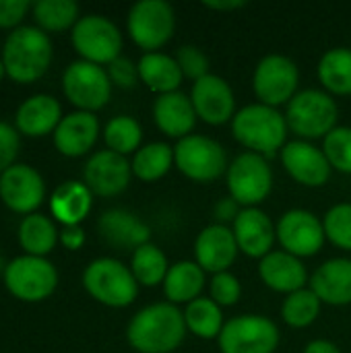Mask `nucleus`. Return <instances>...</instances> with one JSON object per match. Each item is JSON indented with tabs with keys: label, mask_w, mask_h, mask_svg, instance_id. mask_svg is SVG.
I'll return each mask as SVG.
<instances>
[{
	"label": "nucleus",
	"mask_w": 351,
	"mask_h": 353,
	"mask_svg": "<svg viewBox=\"0 0 351 353\" xmlns=\"http://www.w3.org/2000/svg\"><path fill=\"white\" fill-rule=\"evenodd\" d=\"M184 314L170 302H159L137 312L128 325V343L141 353L174 352L186 333Z\"/></svg>",
	"instance_id": "nucleus-1"
},
{
	"label": "nucleus",
	"mask_w": 351,
	"mask_h": 353,
	"mask_svg": "<svg viewBox=\"0 0 351 353\" xmlns=\"http://www.w3.org/2000/svg\"><path fill=\"white\" fill-rule=\"evenodd\" d=\"M2 62L14 83H35L46 74L52 62V41L48 33L31 25L17 27L4 41Z\"/></svg>",
	"instance_id": "nucleus-2"
},
{
	"label": "nucleus",
	"mask_w": 351,
	"mask_h": 353,
	"mask_svg": "<svg viewBox=\"0 0 351 353\" xmlns=\"http://www.w3.org/2000/svg\"><path fill=\"white\" fill-rule=\"evenodd\" d=\"M232 132L238 143L252 149L254 153L273 155L283 147L288 134L285 118L265 103H252L242 108L232 122Z\"/></svg>",
	"instance_id": "nucleus-3"
},
{
	"label": "nucleus",
	"mask_w": 351,
	"mask_h": 353,
	"mask_svg": "<svg viewBox=\"0 0 351 353\" xmlns=\"http://www.w3.org/2000/svg\"><path fill=\"white\" fill-rule=\"evenodd\" d=\"M83 285L91 298L112 308L132 304L139 294L132 271L116 259H95L89 263L83 273Z\"/></svg>",
	"instance_id": "nucleus-4"
},
{
	"label": "nucleus",
	"mask_w": 351,
	"mask_h": 353,
	"mask_svg": "<svg viewBox=\"0 0 351 353\" xmlns=\"http://www.w3.org/2000/svg\"><path fill=\"white\" fill-rule=\"evenodd\" d=\"M4 285L23 302H41L54 294L58 271L43 256H17L4 267Z\"/></svg>",
	"instance_id": "nucleus-5"
},
{
	"label": "nucleus",
	"mask_w": 351,
	"mask_h": 353,
	"mask_svg": "<svg viewBox=\"0 0 351 353\" xmlns=\"http://www.w3.org/2000/svg\"><path fill=\"white\" fill-rule=\"evenodd\" d=\"M288 126L306 139L327 137L337 122V105L331 95L306 89L292 97L285 112Z\"/></svg>",
	"instance_id": "nucleus-6"
},
{
	"label": "nucleus",
	"mask_w": 351,
	"mask_h": 353,
	"mask_svg": "<svg viewBox=\"0 0 351 353\" xmlns=\"http://www.w3.org/2000/svg\"><path fill=\"white\" fill-rule=\"evenodd\" d=\"M174 163L186 178L211 182L225 172L228 155L217 141L203 134H188L174 147Z\"/></svg>",
	"instance_id": "nucleus-7"
},
{
	"label": "nucleus",
	"mask_w": 351,
	"mask_h": 353,
	"mask_svg": "<svg viewBox=\"0 0 351 353\" xmlns=\"http://www.w3.org/2000/svg\"><path fill=\"white\" fill-rule=\"evenodd\" d=\"M64 95L79 112H95L101 110L112 95V81L110 74L93 62L77 60L72 62L62 77Z\"/></svg>",
	"instance_id": "nucleus-8"
},
{
	"label": "nucleus",
	"mask_w": 351,
	"mask_h": 353,
	"mask_svg": "<svg viewBox=\"0 0 351 353\" xmlns=\"http://www.w3.org/2000/svg\"><path fill=\"white\" fill-rule=\"evenodd\" d=\"M273 186V172L267 159L254 151L238 155L228 168V188L232 199L246 209L263 203Z\"/></svg>",
	"instance_id": "nucleus-9"
},
{
	"label": "nucleus",
	"mask_w": 351,
	"mask_h": 353,
	"mask_svg": "<svg viewBox=\"0 0 351 353\" xmlns=\"http://www.w3.org/2000/svg\"><path fill=\"white\" fill-rule=\"evenodd\" d=\"M72 46L87 62L112 64L120 58L122 35L110 19L101 14H87L72 27Z\"/></svg>",
	"instance_id": "nucleus-10"
},
{
	"label": "nucleus",
	"mask_w": 351,
	"mask_h": 353,
	"mask_svg": "<svg viewBox=\"0 0 351 353\" xmlns=\"http://www.w3.org/2000/svg\"><path fill=\"white\" fill-rule=\"evenodd\" d=\"M176 17L166 0H141L128 12V33L143 50H159L174 35Z\"/></svg>",
	"instance_id": "nucleus-11"
},
{
	"label": "nucleus",
	"mask_w": 351,
	"mask_h": 353,
	"mask_svg": "<svg viewBox=\"0 0 351 353\" xmlns=\"http://www.w3.org/2000/svg\"><path fill=\"white\" fill-rule=\"evenodd\" d=\"M279 331L265 316H238L223 325L219 335L221 353H273Z\"/></svg>",
	"instance_id": "nucleus-12"
},
{
	"label": "nucleus",
	"mask_w": 351,
	"mask_h": 353,
	"mask_svg": "<svg viewBox=\"0 0 351 353\" xmlns=\"http://www.w3.org/2000/svg\"><path fill=\"white\" fill-rule=\"evenodd\" d=\"M298 79H300V72L294 60H290L288 56L271 54L259 62L252 85L261 103L275 108L285 101L288 103L292 101V97L296 95Z\"/></svg>",
	"instance_id": "nucleus-13"
},
{
	"label": "nucleus",
	"mask_w": 351,
	"mask_h": 353,
	"mask_svg": "<svg viewBox=\"0 0 351 353\" xmlns=\"http://www.w3.org/2000/svg\"><path fill=\"white\" fill-rule=\"evenodd\" d=\"M275 232H277V240L281 242L283 250L298 259L317 254L323 248L325 238H327L325 228L317 219V215H312L310 211H304V209L288 211L279 219Z\"/></svg>",
	"instance_id": "nucleus-14"
},
{
	"label": "nucleus",
	"mask_w": 351,
	"mask_h": 353,
	"mask_svg": "<svg viewBox=\"0 0 351 353\" xmlns=\"http://www.w3.org/2000/svg\"><path fill=\"white\" fill-rule=\"evenodd\" d=\"M43 178L31 165L14 163L0 174V199L10 211L31 215L43 203Z\"/></svg>",
	"instance_id": "nucleus-15"
},
{
	"label": "nucleus",
	"mask_w": 351,
	"mask_h": 353,
	"mask_svg": "<svg viewBox=\"0 0 351 353\" xmlns=\"http://www.w3.org/2000/svg\"><path fill=\"white\" fill-rule=\"evenodd\" d=\"M132 165L124 155L114 153L110 149L93 153V157L85 163L83 176L87 188L97 196H116L130 182Z\"/></svg>",
	"instance_id": "nucleus-16"
},
{
	"label": "nucleus",
	"mask_w": 351,
	"mask_h": 353,
	"mask_svg": "<svg viewBox=\"0 0 351 353\" xmlns=\"http://www.w3.org/2000/svg\"><path fill=\"white\" fill-rule=\"evenodd\" d=\"M190 101L197 116L207 124H223L234 118L236 99L232 87L217 74H207L192 85Z\"/></svg>",
	"instance_id": "nucleus-17"
},
{
	"label": "nucleus",
	"mask_w": 351,
	"mask_h": 353,
	"mask_svg": "<svg viewBox=\"0 0 351 353\" xmlns=\"http://www.w3.org/2000/svg\"><path fill=\"white\" fill-rule=\"evenodd\" d=\"M238 250L240 248H238L234 230L225 228L223 223H213L205 228L194 242L197 265L203 271H209L213 275L225 273L234 265Z\"/></svg>",
	"instance_id": "nucleus-18"
},
{
	"label": "nucleus",
	"mask_w": 351,
	"mask_h": 353,
	"mask_svg": "<svg viewBox=\"0 0 351 353\" xmlns=\"http://www.w3.org/2000/svg\"><path fill=\"white\" fill-rule=\"evenodd\" d=\"M281 161L290 176L304 186H323L331 176L327 155L306 141H292L281 149Z\"/></svg>",
	"instance_id": "nucleus-19"
},
{
	"label": "nucleus",
	"mask_w": 351,
	"mask_h": 353,
	"mask_svg": "<svg viewBox=\"0 0 351 353\" xmlns=\"http://www.w3.org/2000/svg\"><path fill=\"white\" fill-rule=\"evenodd\" d=\"M234 236L238 242V248L252 259H265L275 242V228L267 213H263L257 207L242 209L240 215L234 221Z\"/></svg>",
	"instance_id": "nucleus-20"
},
{
	"label": "nucleus",
	"mask_w": 351,
	"mask_h": 353,
	"mask_svg": "<svg viewBox=\"0 0 351 353\" xmlns=\"http://www.w3.org/2000/svg\"><path fill=\"white\" fill-rule=\"evenodd\" d=\"M97 134L99 122L91 112H72L54 130V145L66 157H81L95 145Z\"/></svg>",
	"instance_id": "nucleus-21"
},
{
	"label": "nucleus",
	"mask_w": 351,
	"mask_h": 353,
	"mask_svg": "<svg viewBox=\"0 0 351 353\" xmlns=\"http://www.w3.org/2000/svg\"><path fill=\"white\" fill-rule=\"evenodd\" d=\"M62 108L60 101L52 95H31L25 99L14 116L19 132L27 137H46L58 128L62 122Z\"/></svg>",
	"instance_id": "nucleus-22"
},
{
	"label": "nucleus",
	"mask_w": 351,
	"mask_h": 353,
	"mask_svg": "<svg viewBox=\"0 0 351 353\" xmlns=\"http://www.w3.org/2000/svg\"><path fill=\"white\" fill-rule=\"evenodd\" d=\"M101 238L116 248H141L149 244L151 230L132 213L124 209L106 211L97 221Z\"/></svg>",
	"instance_id": "nucleus-23"
},
{
	"label": "nucleus",
	"mask_w": 351,
	"mask_h": 353,
	"mask_svg": "<svg viewBox=\"0 0 351 353\" xmlns=\"http://www.w3.org/2000/svg\"><path fill=\"white\" fill-rule=\"evenodd\" d=\"M259 275L275 292L294 294L304 290V283L308 281V273L298 256L281 250V252H269L265 259H261Z\"/></svg>",
	"instance_id": "nucleus-24"
},
{
	"label": "nucleus",
	"mask_w": 351,
	"mask_h": 353,
	"mask_svg": "<svg viewBox=\"0 0 351 353\" xmlns=\"http://www.w3.org/2000/svg\"><path fill=\"white\" fill-rule=\"evenodd\" d=\"M153 118L157 128L168 137L184 139L197 124V112L190 101L180 91L159 95L153 105Z\"/></svg>",
	"instance_id": "nucleus-25"
},
{
	"label": "nucleus",
	"mask_w": 351,
	"mask_h": 353,
	"mask_svg": "<svg viewBox=\"0 0 351 353\" xmlns=\"http://www.w3.org/2000/svg\"><path fill=\"white\" fill-rule=\"evenodd\" d=\"M312 292L321 302L333 306L351 304V261L350 259H331L323 263L312 279Z\"/></svg>",
	"instance_id": "nucleus-26"
},
{
	"label": "nucleus",
	"mask_w": 351,
	"mask_h": 353,
	"mask_svg": "<svg viewBox=\"0 0 351 353\" xmlns=\"http://www.w3.org/2000/svg\"><path fill=\"white\" fill-rule=\"evenodd\" d=\"M93 207V192L87 188L85 182L68 180L60 184L52 199H50V211L52 215L64 225H79Z\"/></svg>",
	"instance_id": "nucleus-27"
},
{
	"label": "nucleus",
	"mask_w": 351,
	"mask_h": 353,
	"mask_svg": "<svg viewBox=\"0 0 351 353\" xmlns=\"http://www.w3.org/2000/svg\"><path fill=\"white\" fill-rule=\"evenodd\" d=\"M139 79L155 93L166 95L174 93L182 83V70L176 62V58L159 54V52H147L139 60Z\"/></svg>",
	"instance_id": "nucleus-28"
},
{
	"label": "nucleus",
	"mask_w": 351,
	"mask_h": 353,
	"mask_svg": "<svg viewBox=\"0 0 351 353\" xmlns=\"http://www.w3.org/2000/svg\"><path fill=\"white\" fill-rule=\"evenodd\" d=\"M205 285V271L190 261H180L170 267L163 279V292L172 304L192 302L199 298Z\"/></svg>",
	"instance_id": "nucleus-29"
},
{
	"label": "nucleus",
	"mask_w": 351,
	"mask_h": 353,
	"mask_svg": "<svg viewBox=\"0 0 351 353\" xmlns=\"http://www.w3.org/2000/svg\"><path fill=\"white\" fill-rule=\"evenodd\" d=\"M19 242L29 256H46L58 242V230L46 215L31 213L19 225Z\"/></svg>",
	"instance_id": "nucleus-30"
},
{
	"label": "nucleus",
	"mask_w": 351,
	"mask_h": 353,
	"mask_svg": "<svg viewBox=\"0 0 351 353\" xmlns=\"http://www.w3.org/2000/svg\"><path fill=\"white\" fill-rule=\"evenodd\" d=\"M184 323L192 335L201 339H213L221 335L223 314H221L219 304H215L211 298H197L186 306Z\"/></svg>",
	"instance_id": "nucleus-31"
},
{
	"label": "nucleus",
	"mask_w": 351,
	"mask_h": 353,
	"mask_svg": "<svg viewBox=\"0 0 351 353\" xmlns=\"http://www.w3.org/2000/svg\"><path fill=\"white\" fill-rule=\"evenodd\" d=\"M321 83L335 95L351 93V50L333 48L319 62Z\"/></svg>",
	"instance_id": "nucleus-32"
},
{
	"label": "nucleus",
	"mask_w": 351,
	"mask_h": 353,
	"mask_svg": "<svg viewBox=\"0 0 351 353\" xmlns=\"http://www.w3.org/2000/svg\"><path fill=\"white\" fill-rule=\"evenodd\" d=\"M174 161V149L166 143H149L134 153L132 174L143 182H155L163 178Z\"/></svg>",
	"instance_id": "nucleus-33"
},
{
	"label": "nucleus",
	"mask_w": 351,
	"mask_h": 353,
	"mask_svg": "<svg viewBox=\"0 0 351 353\" xmlns=\"http://www.w3.org/2000/svg\"><path fill=\"white\" fill-rule=\"evenodd\" d=\"M130 271L137 279V283L153 288L157 283H163L170 267H168V259L166 254L153 246V244H145L141 248L134 250L132 254V263H130Z\"/></svg>",
	"instance_id": "nucleus-34"
},
{
	"label": "nucleus",
	"mask_w": 351,
	"mask_h": 353,
	"mask_svg": "<svg viewBox=\"0 0 351 353\" xmlns=\"http://www.w3.org/2000/svg\"><path fill=\"white\" fill-rule=\"evenodd\" d=\"M33 17L41 31H64L77 25L79 4L72 0H39L33 4Z\"/></svg>",
	"instance_id": "nucleus-35"
},
{
	"label": "nucleus",
	"mask_w": 351,
	"mask_h": 353,
	"mask_svg": "<svg viewBox=\"0 0 351 353\" xmlns=\"http://www.w3.org/2000/svg\"><path fill=\"white\" fill-rule=\"evenodd\" d=\"M103 139H106V145L110 147V151L120 153V155H128L134 149H139L141 139H143V130L134 118L116 116L106 124Z\"/></svg>",
	"instance_id": "nucleus-36"
},
{
	"label": "nucleus",
	"mask_w": 351,
	"mask_h": 353,
	"mask_svg": "<svg viewBox=\"0 0 351 353\" xmlns=\"http://www.w3.org/2000/svg\"><path fill=\"white\" fill-rule=\"evenodd\" d=\"M321 312V300L312 290H300L285 298L281 306V316L290 327L304 329L317 321Z\"/></svg>",
	"instance_id": "nucleus-37"
},
{
	"label": "nucleus",
	"mask_w": 351,
	"mask_h": 353,
	"mask_svg": "<svg viewBox=\"0 0 351 353\" xmlns=\"http://www.w3.org/2000/svg\"><path fill=\"white\" fill-rule=\"evenodd\" d=\"M323 153L327 155L331 168L351 174V128L337 126L325 137Z\"/></svg>",
	"instance_id": "nucleus-38"
},
{
	"label": "nucleus",
	"mask_w": 351,
	"mask_h": 353,
	"mask_svg": "<svg viewBox=\"0 0 351 353\" xmlns=\"http://www.w3.org/2000/svg\"><path fill=\"white\" fill-rule=\"evenodd\" d=\"M325 236L339 248L351 250V205L350 203H341L335 205L333 209L327 211L325 221Z\"/></svg>",
	"instance_id": "nucleus-39"
},
{
	"label": "nucleus",
	"mask_w": 351,
	"mask_h": 353,
	"mask_svg": "<svg viewBox=\"0 0 351 353\" xmlns=\"http://www.w3.org/2000/svg\"><path fill=\"white\" fill-rule=\"evenodd\" d=\"M176 62L184 77L192 79L194 83L209 74V58L197 46H182L176 54Z\"/></svg>",
	"instance_id": "nucleus-40"
},
{
	"label": "nucleus",
	"mask_w": 351,
	"mask_h": 353,
	"mask_svg": "<svg viewBox=\"0 0 351 353\" xmlns=\"http://www.w3.org/2000/svg\"><path fill=\"white\" fill-rule=\"evenodd\" d=\"M242 296V285L232 273H217L211 281V300L219 306H234Z\"/></svg>",
	"instance_id": "nucleus-41"
},
{
	"label": "nucleus",
	"mask_w": 351,
	"mask_h": 353,
	"mask_svg": "<svg viewBox=\"0 0 351 353\" xmlns=\"http://www.w3.org/2000/svg\"><path fill=\"white\" fill-rule=\"evenodd\" d=\"M19 134L6 122H0V174H4L10 165H14V157L19 153Z\"/></svg>",
	"instance_id": "nucleus-42"
},
{
	"label": "nucleus",
	"mask_w": 351,
	"mask_h": 353,
	"mask_svg": "<svg viewBox=\"0 0 351 353\" xmlns=\"http://www.w3.org/2000/svg\"><path fill=\"white\" fill-rule=\"evenodd\" d=\"M108 74H110V81L116 83L118 87L130 89V87H134V83H137V79H139V66H137L132 60L120 56V58H116V60L110 64Z\"/></svg>",
	"instance_id": "nucleus-43"
},
{
	"label": "nucleus",
	"mask_w": 351,
	"mask_h": 353,
	"mask_svg": "<svg viewBox=\"0 0 351 353\" xmlns=\"http://www.w3.org/2000/svg\"><path fill=\"white\" fill-rule=\"evenodd\" d=\"M27 10H29L27 0H0V27L2 29L17 27Z\"/></svg>",
	"instance_id": "nucleus-44"
},
{
	"label": "nucleus",
	"mask_w": 351,
	"mask_h": 353,
	"mask_svg": "<svg viewBox=\"0 0 351 353\" xmlns=\"http://www.w3.org/2000/svg\"><path fill=\"white\" fill-rule=\"evenodd\" d=\"M60 242L68 250H79L85 244V232L79 225H68L60 232Z\"/></svg>",
	"instance_id": "nucleus-45"
},
{
	"label": "nucleus",
	"mask_w": 351,
	"mask_h": 353,
	"mask_svg": "<svg viewBox=\"0 0 351 353\" xmlns=\"http://www.w3.org/2000/svg\"><path fill=\"white\" fill-rule=\"evenodd\" d=\"M240 215V211H238V203L232 199V196H228V199H221L217 205H215V217L219 219V221H236V217Z\"/></svg>",
	"instance_id": "nucleus-46"
},
{
	"label": "nucleus",
	"mask_w": 351,
	"mask_h": 353,
	"mask_svg": "<svg viewBox=\"0 0 351 353\" xmlns=\"http://www.w3.org/2000/svg\"><path fill=\"white\" fill-rule=\"evenodd\" d=\"M304 353H341V352L337 350V345H335V343L325 341V339H317V341H310V343L306 345Z\"/></svg>",
	"instance_id": "nucleus-47"
},
{
	"label": "nucleus",
	"mask_w": 351,
	"mask_h": 353,
	"mask_svg": "<svg viewBox=\"0 0 351 353\" xmlns=\"http://www.w3.org/2000/svg\"><path fill=\"white\" fill-rule=\"evenodd\" d=\"M205 6H207V8H213V10H236V8L246 6V2H244V0H217V2L207 0Z\"/></svg>",
	"instance_id": "nucleus-48"
},
{
	"label": "nucleus",
	"mask_w": 351,
	"mask_h": 353,
	"mask_svg": "<svg viewBox=\"0 0 351 353\" xmlns=\"http://www.w3.org/2000/svg\"><path fill=\"white\" fill-rule=\"evenodd\" d=\"M4 74H6V68H4V62H2V58H0V81L4 79Z\"/></svg>",
	"instance_id": "nucleus-49"
},
{
	"label": "nucleus",
	"mask_w": 351,
	"mask_h": 353,
	"mask_svg": "<svg viewBox=\"0 0 351 353\" xmlns=\"http://www.w3.org/2000/svg\"><path fill=\"white\" fill-rule=\"evenodd\" d=\"M2 265H4V263H2V261H0V267H2Z\"/></svg>",
	"instance_id": "nucleus-50"
}]
</instances>
